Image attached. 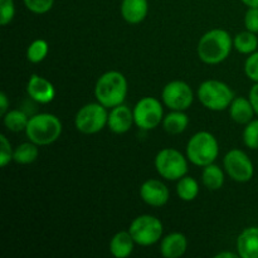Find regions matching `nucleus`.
I'll list each match as a JSON object with an SVG mask.
<instances>
[{
  "label": "nucleus",
  "mask_w": 258,
  "mask_h": 258,
  "mask_svg": "<svg viewBox=\"0 0 258 258\" xmlns=\"http://www.w3.org/2000/svg\"><path fill=\"white\" fill-rule=\"evenodd\" d=\"M233 40L229 33L223 29H212L199 39L197 52L202 62L218 64L231 54Z\"/></svg>",
  "instance_id": "obj_1"
},
{
  "label": "nucleus",
  "mask_w": 258,
  "mask_h": 258,
  "mask_svg": "<svg viewBox=\"0 0 258 258\" xmlns=\"http://www.w3.org/2000/svg\"><path fill=\"white\" fill-rule=\"evenodd\" d=\"M127 95V81L122 73L108 71L97 80L95 96L97 102L105 107H116L122 105Z\"/></svg>",
  "instance_id": "obj_2"
},
{
  "label": "nucleus",
  "mask_w": 258,
  "mask_h": 258,
  "mask_svg": "<svg viewBox=\"0 0 258 258\" xmlns=\"http://www.w3.org/2000/svg\"><path fill=\"white\" fill-rule=\"evenodd\" d=\"M25 134L29 141L38 146L50 145L62 134V122L52 113H38L29 118Z\"/></svg>",
  "instance_id": "obj_3"
},
{
  "label": "nucleus",
  "mask_w": 258,
  "mask_h": 258,
  "mask_svg": "<svg viewBox=\"0 0 258 258\" xmlns=\"http://www.w3.org/2000/svg\"><path fill=\"white\" fill-rule=\"evenodd\" d=\"M219 146L217 139L208 131H199L191 136L186 145V158L197 166L213 164L218 158Z\"/></svg>",
  "instance_id": "obj_4"
},
{
  "label": "nucleus",
  "mask_w": 258,
  "mask_h": 258,
  "mask_svg": "<svg viewBox=\"0 0 258 258\" xmlns=\"http://www.w3.org/2000/svg\"><path fill=\"white\" fill-rule=\"evenodd\" d=\"M198 98L208 110L223 111L229 108L234 100V93L231 87L222 81L208 80L199 86Z\"/></svg>",
  "instance_id": "obj_5"
},
{
  "label": "nucleus",
  "mask_w": 258,
  "mask_h": 258,
  "mask_svg": "<svg viewBox=\"0 0 258 258\" xmlns=\"http://www.w3.org/2000/svg\"><path fill=\"white\" fill-rule=\"evenodd\" d=\"M155 168L159 175L166 180H179L188 173V161L175 149H163L155 158Z\"/></svg>",
  "instance_id": "obj_6"
},
{
  "label": "nucleus",
  "mask_w": 258,
  "mask_h": 258,
  "mask_svg": "<svg viewBox=\"0 0 258 258\" xmlns=\"http://www.w3.org/2000/svg\"><path fill=\"white\" fill-rule=\"evenodd\" d=\"M100 102L87 103L78 110L75 117V125L80 133L86 135L97 134L107 125L108 113Z\"/></svg>",
  "instance_id": "obj_7"
},
{
  "label": "nucleus",
  "mask_w": 258,
  "mask_h": 258,
  "mask_svg": "<svg viewBox=\"0 0 258 258\" xmlns=\"http://www.w3.org/2000/svg\"><path fill=\"white\" fill-rule=\"evenodd\" d=\"M128 232L133 236L135 243L140 246H151L160 241L164 227L160 219L154 216L144 214L131 222Z\"/></svg>",
  "instance_id": "obj_8"
},
{
  "label": "nucleus",
  "mask_w": 258,
  "mask_h": 258,
  "mask_svg": "<svg viewBox=\"0 0 258 258\" xmlns=\"http://www.w3.org/2000/svg\"><path fill=\"white\" fill-rule=\"evenodd\" d=\"M135 125L141 130H153L164 120V110L158 98L144 97L133 110Z\"/></svg>",
  "instance_id": "obj_9"
},
{
  "label": "nucleus",
  "mask_w": 258,
  "mask_h": 258,
  "mask_svg": "<svg viewBox=\"0 0 258 258\" xmlns=\"http://www.w3.org/2000/svg\"><path fill=\"white\" fill-rule=\"evenodd\" d=\"M223 165L227 174L238 183H247L253 178V163L244 151L233 149L228 151L223 159Z\"/></svg>",
  "instance_id": "obj_10"
},
{
  "label": "nucleus",
  "mask_w": 258,
  "mask_h": 258,
  "mask_svg": "<svg viewBox=\"0 0 258 258\" xmlns=\"http://www.w3.org/2000/svg\"><path fill=\"white\" fill-rule=\"evenodd\" d=\"M161 98L166 107L174 111H185L194 101L193 90L184 81H171L161 92Z\"/></svg>",
  "instance_id": "obj_11"
},
{
  "label": "nucleus",
  "mask_w": 258,
  "mask_h": 258,
  "mask_svg": "<svg viewBox=\"0 0 258 258\" xmlns=\"http://www.w3.org/2000/svg\"><path fill=\"white\" fill-rule=\"evenodd\" d=\"M169 189L163 181L158 179L146 180L140 188V197L146 204L151 207H163L169 201Z\"/></svg>",
  "instance_id": "obj_12"
},
{
  "label": "nucleus",
  "mask_w": 258,
  "mask_h": 258,
  "mask_svg": "<svg viewBox=\"0 0 258 258\" xmlns=\"http://www.w3.org/2000/svg\"><path fill=\"white\" fill-rule=\"evenodd\" d=\"M27 92L32 100L38 103H49L54 100V86L44 77L33 75L27 85Z\"/></svg>",
  "instance_id": "obj_13"
},
{
  "label": "nucleus",
  "mask_w": 258,
  "mask_h": 258,
  "mask_svg": "<svg viewBox=\"0 0 258 258\" xmlns=\"http://www.w3.org/2000/svg\"><path fill=\"white\" fill-rule=\"evenodd\" d=\"M134 120V112L126 105H118L112 107L108 113L107 125L110 130L115 134H125L131 128Z\"/></svg>",
  "instance_id": "obj_14"
},
{
  "label": "nucleus",
  "mask_w": 258,
  "mask_h": 258,
  "mask_svg": "<svg viewBox=\"0 0 258 258\" xmlns=\"http://www.w3.org/2000/svg\"><path fill=\"white\" fill-rule=\"evenodd\" d=\"M237 253L242 258H258V227H248L237 238Z\"/></svg>",
  "instance_id": "obj_15"
},
{
  "label": "nucleus",
  "mask_w": 258,
  "mask_h": 258,
  "mask_svg": "<svg viewBox=\"0 0 258 258\" xmlns=\"http://www.w3.org/2000/svg\"><path fill=\"white\" fill-rule=\"evenodd\" d=\"M121 15L128 24H139L144 22L149 12L148 0H122Z\"/></svg>",
  "instance_id": "obj_16"
},
{
  "label": "nucleus",
  "mask_w": 258,
  "mask_h": 258,
  "mask_svg": "<svg viewBox=\"0 0 258 258\" xmlns=\"http://www.w3.org/2000/svg\"><path fill=\"white\" fill-rule=\"evenodd\" d=\"M188 241L183 233H170L164 237L161 241L160 252L165 258H178L181 257L186 251Z\"/></svg>",
  "instance_id": "obj_17"
},
{
  "label": "nucleus",
  "mask_w": 258,
  "mask_h": 258,
  "mask_svg": "<svg viewBox=\"0 0 258 258\" xmlns=\"http://www.w3.org/2000/svg\"><path fill=\"white\" fill-rule=\"evenodd\" d=\"M253 106H252L249 98L244 97H237L232 101L231 106H229V115L233 121L241 125H247L249 121L253 120L254 115Z\"/></svg>",
  "instance_id": "obj_18"
},
{
  "label": "nucleus",
  "mask_w": 258,
  "mask_h": 258,
  "mask_svg": "<svg viewBox=\"0 0 258 258\" xmlns=\"http://www.w3.org/2000/svg\"><path fill=\"white\" fill-rule=\"evenodd\" d=\"M134 241L130 232L121 231L112 237L110 242V251L116 258H126L134 251Z\"/></svg>",
  "instance_id": "obj_19"
},
{
  "label": "nucleus",
  "mask_w": 258,
  "mask_h": 258,
  "mask_svg": "<svg viewBox=\"0 0 258 258\" xmlns=\"http://www.w3.org/2000/svg\"><path fill=\"white\" fill-rule=\"evenodd\" d=\"M189 125V117L184 111H171L170 113L164 117L163 127L164 130L171 135H178L185 131Z\"/></svg>",
  "instance_id": "obj_20"
},
{
  "label": "nucleus",
  "mask_w": 258,
  "mask_h": 258,
  "mask_svg": "<svg viewBox=\"0 0 258 258\" xmlns=\"http://www.w3.org/2000/svg\"><path fill=\"white\" fill-rule=\"evenodd\" d=\"M202 181L209 190H218L224 184V173L216 164H209L204 166L202 173Z\"/></svg>",
  "instance_id": "obj_21"
},
{
  "label": "nucleus",
  "mask_w": 258,
  "mask_h": 258,
  "mask_svg": "<svg viewBox=\"0 0 258 258\" xmlns=\"http://www.w3.org/2000/svg\"><path fill=\"white\" fill-rule=\"evenodd\" d=\"M39 155V149H38L37 144L32 143H23L14 150V155H13V160L17 164H22V165H27V164L34 163Z\"/></svg>",
  "instance_id": "obj_22"
},
{
  "label": "nucleus",
  "mask_w": 258,
  "mask_h": 258,
  "mask_svg": "<svg viewBox=\"0 0 258 258\" xmlns=\"http://www.w3.org/2000/svg\"><path fill=\"white\" fill-rule=\"evenodd\" d=\"M233 47L242 54H252L253 52H256L258 47L256 33H252L249 30L238 33L233 39Z\"/></svg>",
  "instance_id": "obj_23"
},
{
  "label": "nucleus",
  "mask_w": 258,
  "mask_h": 258,
  "mask_svg": "<svg viewBox=\"0 0 258 258\" xmlns=\"http://www.w3.org/2000/svg\"><path fill=\"white\" fill-rule=\"evenodd\" d=\"M199 184L191 176H183L176 185V194L184 202H191L198 197Z\"/></svg>",
  "instance_id": "obj_24"
},
{
  "label": "nucleus",
  "mask_w": 258,
  "mask_h": 258,
  "mask_svg": "<svg viewBox=\"0 0 258 258\" xmlns=\"http://www.w3.org/2000/svg\"><path fill=\"white\" fill-rule=\"evenodd\" d=\"M28 122H29V117L27 116V113L20 110L8 111L4 115L5 127L13 133H20V131L25 130Z\"/></svg>",
  "instance_id": "obj_25"
},
{
  "label": "nucleus",
  "mask_w": 258,
  "mask_h": 258,
  "mask_svg": "<svg viewBox=\"0 0 258 258\" xmlns=\"http://www.w3.org/2000/svg\"><path fill=\"white\" fill-rule=\"evenodd\" d=\"M48 52H49V45L44 39H35L30 43L27 49V59L30 63H40L45 59Z\"/></svg>",
  "instance_id": "obj_26"
},
{
  "label": "nucleus",
  "mask_w": 258,
  "mask_h": 258,
  "mask_svg": "<svg viewBox=\"0 0 258 258\" xmlns=\"http://www.w3.org/2000/svg\"><path fill=\"white\" fill-rule=\"evenodd\" d=\"M243 143L247 148L258 150V118L249 121L243 130Z\"/></svg>",
  "instance_id": "obj_27"
},
{
  "label": "nucleus",
  "mask_w": 258,
  "mask_h": 258,
  "mask_svg": "<svg viewBox=\"0 0 258 258\" xmlns=\"http://www.w3.org/2000/svg\"><path fill=\"white\" fill-rule=\"evenodd\" d=\"M28 10L34 14H45L53 8L54 0H23Z\"/></svg>",
  "instance_id": "obj_28"
},
{
  "label": "nucleus",
  "mask_w": 258,
  "mask_h": 258,
  "mask_svg": "<svg viewBox=\"0 0 258 258\" xmlns=\"http://www.w3.org/2000/svg\"><path fill=\"white\" fill-rule=\"evenodd\" d=\"M15 15L14 0H0V24L8 25Z\"/></svg>",
  "instance_id": "obj_29"
},
{
  "label": "nucleus",
  "mask_w": 258,
  "mask_h": 258,
  "mask_svg": "<svg viewBox=\"0 0 258 258\" xmlns=\"http://www.w3.org/2000/svg\"><path fill=\"white\" fill-rule=\"evenodd\" d=\"M14 151L12 149V144L5 135H0V166L5 168L13 160Z\"/></svg>",
  "instance_id": "obj_30"
},
{
  "label": "nucleus",
  "mask_w": 258,
  "mask_h": 258,
  "mask_svg": "<svg viewBox=\"0 0 258 258\" xmlns=\"http://www.w3.org/2000/svg\"><path fill=\"white\" fill-rule=\"evenodd\" d=\"M244 73L253 82H258V50L249 54L244 62Z\"/></svg>",
  "instance_id": "obj_31"
},
{
  "label": "nucleus",
  "mask_w": 258,
  "mask_h": 258,
  "mask_svg": "<svg viewBox=\"0 0 258 258\" xmlns=\"http://www.w3.org/2000/svg\"><path fill=\"white\" fill-rule=\"evenodd\" d=\"M244 27L252 33H258V8H248L244 14Z\"/></svg>",
  "instance_id": "obj_32"
},
{
  "label": "nucleus",
  "mask_w": 258,
  "mask_h": 258,
  "mask_svg": "<svg viewBox=\"0 0 258 258\" xmlns=\"http://www.w3.org/2000/svg\"><path fill=\"white\" fill-rule=\"evenodd\" d=\"M248 98L249 101H251L252 106H253L254 112H256V115L258 116V82L254 83V86L251 88V91H249Z\"/></svg>",
  "instance_id": "obj_33"
},
{
  "label": "nucleus",
  "mask_w": 258,
  "mask_h": 258,
  "mask_svg": "<svg viewBox=\"0 0 258 258\" xmlns=\"http://www.w3.org/2000/svg\"><path fill=\"white\" fill-rule=\"evenodd\" d=\"M8 107H9V100L5 92L0 93V115L4 116L8 112Z\"/></svg>",
  "instance_id": "obj_34"
},
{
  "label": "nucleus",
  "mask_w": 258,
  "mask_h": 258,
  "mask_svg": "<svg viewBox=\"0 0 258 258\" xmlns=\"http://www.w3.org/2000/svg\"><path fill=\"white\" fill-rule=\"evenodd\" d=\"M239 257L238 253H233V252H221V253L216 254V258H237Z\"/></svg>",
  "instance_id": "obj_35"
},
{
  "label": "nucleus",
  "mask_w": 258,
  "mask_h": 258,
  "mask_svg": "<svg viewBox=\"0 0 258 258\" xmlns=\"http://www.w3.org/2000/svg\"><path fill=\"white\" fill-rule=\"evenodd\" d=\"M241 2L248 8H258V0H241Z\"/></svg>",
  "instance_id": "obj_36"
}]
</instances>
